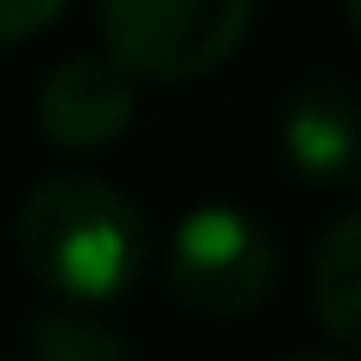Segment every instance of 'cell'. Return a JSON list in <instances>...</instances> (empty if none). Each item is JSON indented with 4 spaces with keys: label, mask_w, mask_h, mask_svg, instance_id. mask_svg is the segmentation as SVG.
I'll return each instance as SVG.
<instances>
[{
    "label": "cell",
    "mask_w": 361,
    "mask_h": 361,
    "mask_svg": "<svg viewBox=\"0 0 361 361\" xmlns=\"http://www.w3.org/2000/svg\"><path fill=\"white\" fill-rule=\"evenodd\" d=\"M13 235L32 286L70 305H114L152 267V222L140 197L89 171H57L32 184Z\"/></svg>",
    "instance_id": "cell-1"
},
{
    "label": "cell",
    "mask_w": 361,
    "mask_h": 361,
    "mask_svg": "<svg viewBox=\"0 0 361 361\" xmlns=\"http://www.w3.org/2000/svg\"><path fill=\"white\" fill-rule=\"evenodd\" d=\"M273 273H279V260H273L267 222H254L235 203H197L165 241L171 298L197 317H216V324L260 311L273 292Z\"/></svg>",
    "instance_id": "cell-2"
},
{
    "label": "cell",
    "mask_w": 361,
    "mask_h": 361,
    "mask_svg": "<svg viewBox=\"0 0 361 361\" xmlns=\"http://www.w3.org/2000/svg\"><path fill=\"white\" fill-rule=\"evenodd\" d=\"M95 19L108 51L133 76L190 82L241 51L254 25V0H102Z\"/></svg>",
    "instance_id": "cell-3"
},
{
    "label": "cell",
    "mask_w": 361,
    "mask_h": 361,
    "mask_svg": "<svg viewBox=\"0 0 361 361\" xmlns=\"http://www.w3.org/2000/svg\"><path fill=\"white\" fill-rule=\"evenodd\" d=\"M279 152L305 184H361V82L305 76L279 102Z\"/></svg>",
    "instance_id": "cell-4"
},
{
    "label": "cell",
    "mask_w": 361,
    "mask_h": 361,
    "mask_svg": "<svg viewBox=\"0 0 361 361\" xmlns=\"http://www.w3.org/2000/svg\"><path fill=\"white\" fill-rule=\"evenodd\" d=\"M133 108H140V89L114 51L108 57H63L38 82V133L63 152H95V146L121 140Z\"/></svg>",
    "instance_id": "cell-5"
},
{
    "label": "cell",
    "mask_w": 361,
    "mask_h": 361,
    "mask_svg": "<svg viewBox=\"0 0 361 361\" xmlns=\"http://www.w3.org/2000/svg\"><path fill=\"white\" fill-rule=\"evenodd\" d=\"M311 311L330 343L361 355V209L330 222V235L311 254Z\"/></svg>",
    "instance_id": "cell-6"
},
{
    "label": "cell",
    "mask_w": 361,
    "mask_h": 361,
    "mask_svg": "<svg viewBox=\"0 0 361 361\" xmlns=\"http://www.w3.org/2000/svg\"><path fill=\"white\" fill-rule=\"evenodd\" d=\"M25 349L38 361H121V355H133V343L102 317V305H70V298H51L44 311H32Z\"/></svg>",
    "instance_id": "cell-7"
},
{
    "label": "cell",
    "mask_w": 361,
    "mask_h": 361,
    "mask_svg": "<svg viewBox=\"0 0 361 361\" xmlns=\"http://www.w3.org/2000/svg\"><path fill=\"white\" fill-rule=\"evenodd\" d=\"M70 0H0V44H19V38H38Z\"/></svg>",
    "instance_id": "cell-8"
},
{
    "label": "cell",
    "mask_w": 361,
    "mask_h": 361,
    "mask_svg": "<svg viewBox=\"0 0 361 361\" xmlns=\"http://www.w3.org/2000/svg\"><path fill=\"white\" fill-rule=\"evenodd\" d=\"M349 25H355V32H361V0H349Z\"/></svg>",
    "instance_id": "cell-9"
}]
</instances>
